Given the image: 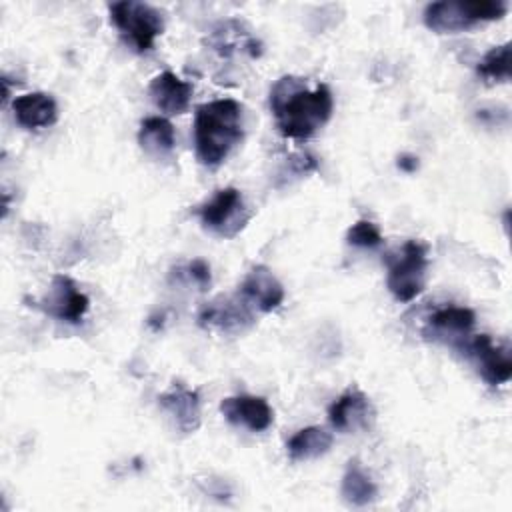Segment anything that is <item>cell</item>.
Here are the masks:
<instances>
[{
    "label": "cell",
    "instance_id": "cell-1",
    "mask_svg": "<svg viewBox=\"0 0 512 512\" xmlns=\"http://www.w3.org/2000/svg\"><path fill=\"white\" fill-rule=\"evenodd\" d=\"M332 108V92L326 84L310 90L304 78L282 76L270 88V110L284 138H310L328 122Z\"/></svg>",
    "mask_w": 512,
    "mask_h": 512
},
{
    "label": "cell",
    "instance_id": "cell-2",
    "mask_svg": "<svg viewBox=\"0 0 512 512\" xmlns=\"http://www.w3.org/2000/svg\"><path fill=\"white\" fill-rule=\"evenodd\" d=\"M244 138L242 104L232 98H218L200 104L194 114V148L200 164L220 166L232 148Z\"/></svg>",
    "mask_w": 512,
    "mask_h": 512
},
{
    "label": "cell",
    "instance_id": "cell-3",
    "mask_svg": "<svg viewBox=\"0 0 512 512\" xmlns=\"http://www.w3.org/2000/svg\"><path fill=\"white\" fill-rule=\"evenodd\" d=\"M506 10L502 0H442L424 8V24L438 34H456L480 22L500 20Z\"/></svg>",
    "mask_w": 512,
    "mask_h": 512
},
{
    "label": "cell",
    "instance_id": "cell-4",
    "mask_svg": "<svg viewBox=\"0 0 512 512\" xmlns=\"http://www.w3.org/2000/svg\"><path fill=\"white\" fill-rule=\"evenodd\" d=\"M110 20L120 30L122 38L136 50L146 52L164 30L162 12L146 2L120 0L108 6Z\"/></svg>",
    "mask_w": 512,
    "mask_h": 512
},
{
    "label": "cell",
    "instance_id": "cell-5",
    "mask_svg": "<svg viewBox=\"0 0 512 512\" xmlns=\"http://www.w3.org/2000/svg\"><path fill=\"white\" fill-rule=\"evenodd\" d=\"M386 264V286L398 302H410L424 290L428 250L420 240L404 242L398 254H390L386 258Z\"/></svg>",
    "mask_w": 512,
    "mask_h": 512
},
{
    "label": "cell",
    "instance_id": "cell-6",
    "mask_svg": "<svg viewBox=\"0 0 512 512\" xmlns=\"http://www.w3.org/2000/svg\"><path fill=\"white\" fill-rule=\"evenodd\" d=\"M200 222L206 230L222 236L234 238L250 220L244 198L238 188H222L208 202L198 208Z\"/></svg>",
    "mask_w": 512,
    "mask_h": 512
},
{
    "label": "cell",
    "instance_id": "cell-7",
    "mask_svg": "<svg viewBox=\"0 0 512 512\" xmlns=\"http://www.w3.org/2000/svg\"><path fill=\"white\" fill-rule=\"evenodd\" d=\"M470 360L476 362L480 376L490 386L506 384L512 378V358L508 346H498L490 340L488 334L468 336V340L458 350Z\"/></svg>",
    "mask_w": 512,
    "mask_h": 512
},
{
    "label": "cell",
    "instance_id": "cell-8",
    "mask_svg": "<svg viewBox=\"0 0 512 512\" xmlns=\"http://www.w3.org/2000/svg\"><path fill=\"white\" fill-rule=\"evenodd\" d=\"M36 306L42 308L46 314L62 320V322L78 324V322H82L84 314L88 312L90 300L76 286V282L70 276L56 274L52 278L48 296L40 304H36Z\"/></svg>",
    "mask_w": 512,
    "mask_h": 512
},
{
    "label": "cell",
    "instance_id": "cell-9",
    "mask_svg": "<svg viewBox=\"0 0 512 512\" xmlns=\"http://www.w3.org/2000/svg\"><path fill=\"white\" fill-rule=\"evenodd\" d=\"M248 306L250 304L240 294L238 298L218 296L200 310L198 324L220 332H244L254 324V314Z\"/></svg>",
    "mask_w": 512,
    "mask_h": 512
},
{
    "label": "cell",
    "instance_id": "cell-10",
    "mask_svg": "<svg viewBox=\"0 0 512 512\" xmlns=\"http://www.w3.org/2000/svg\"><path fill=\"white\" fill-rule=\"evenodd\" d=\"M474 312L464 306H444L436 310L424 328V336L440 340L456 350L468 340V334L474 326Z\"/></svg>",
    "mask_w": 512,
    "mask_h": 512
},
{
    "label": "cell",
    "instance_id": "cell-11",
    "mask_svg": "<svg viewBox=\"0 0 512 512\" xmlns=\"http://www.w3.org/2000/svg\"><path fill=\"white\" fill-rule=\"evenodd\" d=\"M220 412L228 422L240 424L252 432L268 430L274 422V412L266 402V398L252 396V394L224 398L220 402Z\"/></svg>",
    "mask_w": 512,
    "mask_h": 512
},
{
    "label": "cell",
    "instance_id": "cell-12",
    "mask_svg": "<svg viewBox=\"0 0 512 512\" xmlns=\"http://www.w3.org/2000/svg\"><path fill=\"white\" fill-rule=\"evenodd\" d=\"M238 294L260 312H272L284 302V286L266 266H254L242 280Z\"/></svg>",
    "mask_w": 512,
    "mask_h": 512
},
{
    "label": "cell",
    "instance_id": "cell-13",
    "mask_svg": "<svg viewBox=\"0 0 512 512\" xmlns=\"http://www.w3.org/2000/svg\"><path fill=\"white\" fill-rule=\"evenodd\" d=\"M158 406L172 418L182 434H192L200 426V396L182 384L172 386L158 396Z\"/></svg>",
    "mask_w": 512,
    "mask_h": 512
},
{
    "label": "cell",
    "instance_id": "cell-14",
    "mask_svg": "<svg viewBox=\"0 0 512 512\" xmlns=\"http://www.w3.org/2000/svg\"><path fill=\"white\" fill-rule=\"evenodd\" d=\"M374 418V408L368 396L360 390H348L328 408L330 424L340 432L368 428Z\"/></svg>",
    "mask_w": 512,
    "mask_h": 512
},
{
    "label": "cell",
    "instance_id": "cell-15",
    "mask_svg": "<svg viewBox=\"0 0 512 512\" xmlns=\"http://www.w3.org/2000/svg\"><path fill=\"white\" fill-rule=\"evenodd\" d=\"M206 44L222 58H230L236 50H244L252 58H258L262 54L260 40L248 34L246 26L240 20L218 22L206 38Z\"/></svg>",
    "mask_w": 512,
    "mask_h": 512
},
{
    "label": "cell",
    "instance_id": "cell-16",
    "mask_svg": "<svg viewBox=\"0 0 512 512\" xmlns=\"http://www.w3.org/2000/svg\"><path fill=\"white\" fill-rule=\"evenodd\" d=\"M192 92H194V86L178 78L170 70L156 74L148 86V94L154 106L166 114H182L190 104Z\"/></svg>",
    "mask_w": 512,
    "mask_h": 512
},
{
    "label": "cell",
    "instance_id": "cell-17",
    "mask_svg": "<svg viewBox=\"0 0 512 512\" xmlns=\"http://www.w3.org/2000/svg\"><path fill=\"white\" fill-rule=\"evenodd\" d=\"M14 120L26 130L48 128L58 120L56 100L46 92H28L12 100Z\"/></svg>",
    "mask_w": 512,
    "mask_h": 512
},
{
    "label": "cell",
    "instance_id": "cell-18",
    "mask_svg": "<svg viewBox=\"0 0 512 512\" xmlns=\"http://www.w3.org/2000/svg\"><path fill=\"white\" fill-rule=\"evenodd\" d=\"M138 144L152 158H166L176 146V132L170 120L162 116H148L140 122Z\"/></svg>",
    "mask_w": 512,
    "mask_h": 512
},
{
    "label": "cell",
    "instance_id": "cell-19",
    "mask_svg": "<svg viewBox=\"0 0 512 512\" xmlns=\"http://www.w3.org/2000/svg\"><path fill=\"white\" fill-rule=\"evenodd\" d=\"M340 494L352 506H366L378 494L374 480L368 476V472L362 468V464L356 458L350 460L346 466V472L342 476Z\"/></svg>",
    "mask_w": 512,
    "mask_h": 512
},
{
    "label": "cell",
    "instance_id": "cell-20",
    "mask_svg": "<svg viewBox=\"0 0 512 512\" xmlns=\"http://www.w3.org/2000/svg\"><path fill=\"white\" fill-rule=\"evenodd\" d=\"M332 446V434L322 426H308L298 430L286 444L292 460H312L326 454Z\"/></svg>",
    "mask_w": 512,
    "mask_h": 512
},
{
    "label": "cell",
    "instance_id": "cell-21",
    "mask_svg": "<svg viewBox=\"0 0 512 512\" xmlns=\"http://www.w3.org/2000/svg\"><path fill=\"white\" fill-rule=\"evenodd\" d=\"M478 76L486 82H508L510 80V44L490 48L476 68Z\"/></svg>",
    "mask_w": 512,
    "mask_h": 512
},
{
    "label": "cell",
    "instance_id": "cell-22",
    "mask_svg": "<svg viewBox=\"0 0 512 512\" xmlns=\"http://www.w3.org/2000/svg\"><path fill=\"white\" fill-rule=\"evenodd\" d=\"M346 242L358 248H378L382 244V234L374 222L358 220L348 228Z\"/></svg>",
    "mask_w": 512,
    "mask_h": 512
},
{
    "label": "cell",
    "instance_id": "cell-23",
    "mask_svg": "<svg viewBox=\"0 0 512 512\" xmlns=\"http://www.w3.org/2000/svg\"><path fill=\"white\" fill-rule=\"evenodd\" d=\"M178 272L184 274L186 280L196 284L200 290H206L210 286V266L200 258L188 262L184 268H178Z\"/></svg>",
    "mask_w": 512,
    "mask_h": 512
},
{
    "label": "cell",
    "instance_id": "cell-24",
    "mask_svg": "<svg viewBox=\"0 0 512 512\" xmlns=\"http://www.w3.org/2000/svg\"><path fill=\"white\" fill-rule=\"evenodd\" d=\"M398 168L404 172H414L418 168V158L412 154H402L398 158Z\"/></svg>",
    "mask_w": 512,
    "mask_h": 512
}]
</instances>
